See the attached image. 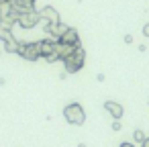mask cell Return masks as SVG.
<instances>
[{
    "label": "cell",
    "mask_w": 149,
    "mask_h": 147,
    "mask_svg": "<svg viewBox=\"0 0 149 147\" xmlns=\"http://www.w3.org/2000/svg\"><path fill=\"white\" fill-rule=\"evenodd\" d=\"M63 118H65L70 125L80 127V125L86 123V110H84V106H82L80 102H70V104L63 108Z\"/></svg>",
    "instance_id": "obj_1"
},
{
    "label": "cell",
    "mask_w": 149,
    "mask_h": 147,
    "mask_svg": "<svg viewBox=\"0 0 149 147\" xmlns=\"http://www.w3.org/2000/svg\"><path fill=\"white\" fill-rule=\"evenodd\" d=\"M84 61H86V51L82 47H76L74 53H70L65 59H63V68L68 74H76L84 68Z\"/></svg>",
    "instance_id": "obj_2"
},
{
    "label": "cell",
    "mask_w": 149,
    "mask_h": 147,
    "mask_svg": "<svg viewBox=\"0 0 149 147\" xmlns=\"http://www.w3.org/2000/svg\"><path fill=\"white\" fill-rule=\"evenodd\" d=\"M39 43V53H41V57H45L49 63H53V61H59L57 59V55H55V39H43V41H37Z\"/></svg>",
    "instance_id": "obj_3"
},
{
    "label": "cell",
    "mask_w": 149,
    "mask_h": 147,
    "mask_svg": "<svg viewBox=\"0 0 149 147\" xmlns=\"http://www.w3.org/2000/svg\"><path fill=\"white\" fill-rule=\"evenodd\" d=\"M39 21H41V17H39L37 10H27V13H21V15H19L17 25L23 27V29H33V27L39 25Z\"/></svg>",
    "instance_id": "obj_4"
},
{
    "label": "cell",
    "mask_w": 149,
    "mask_h": 147,
    "mask_svg": "<svg viewBox=\"0 0 149 147\" xmlns=\"http://www.w3.org/2000/svg\"><path fill=\"white\" fill-rule=\"evenodd\" d=\"M17 53H19L23 59H27V61H35V59L41 57V53H39V43H21Z\"/></svg>",
    "instance_id": "obj_5"
},
{
    "label": "cell",
    "mask_w": 149,
    "mask_h": 147,
    "mask_svg": "<svg viewBox=\"0 0 149 147\" xmlns=\"http://www.w3.org/2000/svg\"><path fill=\"white\" fill-rule=\"evenodd\" d=\"M65 29H68V27H65L61 21H57V23H47V25H45V33H47L51 39H55V41L65 33Z\"/></svg>",
    "instance_id": "obj_6"
},
{
    "label": "cell",
    "mask_w": 149,
    "mask_h": 147,
    "mask_svg": "<svg viewBox=\"0 0 149 147\" xmlns=\"http://www.w3.org/2000/svg\"><path fill=\"white\" fill-rule=\"evenodd\" d=\"M104 110H106L114 121H120V118H123V114H125L123 104H118V102H114V100H106V102H104Z\"/></svg>",
    "instance_id": "obj_7"
},
{
    "label": "cell",
    "mask_w": 149,
    "mask_h": 147,
    "mask_svg": "<svg viewBox=\"0 0 149 147\" xmlns=\"http://www.w3.org/2000/svg\"><path fill=\"white\" fill-rule=\"evenodd\" d=\"M57 41L68 43V45H74V47H80V35H78V31H76V29H72V27H68V29H65V33H63Z\"/></svg>",
    "instance_id": "obj_8"
},
{
    "label": "cell",
    "mask_w": 149,
    "mask_h": 147,
    "mask_svg": "<svg viewBox=\"0 0 149 147\" xmlns=\"http://www.w3.org/2000/svg\"><path fill=\"white\" fill-rule=\"evenodd\" d=\"M39 17H41V21H45V23H57V21H59V13H57L53 6L41 8V10H39Z\"/></svg>",
    "instance_id": "obj_9"
},
{
    "label": "cell",
    "mask_w": 149,
    "mask_h": 147,
    "mask_svg": "<svg viewBox=\"0 0 149 147\" xmlns=\"http://www.w3.org/2000/svg\"><path fill=\"white\" fill-rule=\"evenodd\" d=\"M13 8L21 15L27 10H35V0H13Z\"/></svg>",
    "instance_id": "obj_10"
},
{
    "label": "cell",
    "mask_w": 149,
    "mask_h": 147,
    "mask_svg": "<svg viewBox=\"0 0 149 147\" xmlns=\"http://www.w3.org/2000/svg\"><path fill=\"white\" fill-rule=\"evenodd\" d=\"M19 41L13 37V39H8V41H4V51H8V53H17L19 51Z\"/></svg>",
    "instance_id": "obj_11"
},
{
    "label": "cell",
    "mask_w": 149,
    "mask_h": 147,
    "mask_svg": "<svg viewBox=\"0 0 149 147\" xmlns=\"http://www.w3.org/2000/svg\"><path fill=\"white\" fill-rule=\"evenodd\" d=\"M15 35H13V29H4V27H0V41H8V39H13Z\"/></svg>",
    "instance_id": "obj_12"
},
{
    "label": "cell",
    "mask_w": 149,
    "mask_h": 147,
    "mask_svg": "<svg viewBox=\"0 0 149 147\" xmlns=\"http://www.w3.org/2000/svg\"><path fill=\"white\" fill-rule=\"evenodd\" d=\"M133 139H135L137 143H143V141L147 139V135H145L141 129H135V131H133Z\"/></svg>",
    "instance_id": "obj_13"
},
{
    "label": "cell",
    "mask_w": 149,
    "mask_h": 147,
    "mask_svg": "<svg viewBox=\"0 0 149 147\" xmlns=\"http://www.w3.org/2000/svg\"><path fill=\"white\" fill-rule=\"evenodd\" d=\"M120 121H112V131H120Z\"/></svg>",
    "instance_id": "obj_14"
},
{
    "label": "cell",
    "mask_w": 149,
    "mask_h": 147,
    "mask_svg": "<svg viewBox=\"0 0 149 147\" xmlns=\"http://www.w3.org/2000/svg\"><path fill=\"white\" fill-rule=\"evenodd\" d=\"M143 35H145V37H149V23L143 27Z\"/></svg>",
    "instance_id": "obj_15"
},
{
    "label": "cell",
    "mask_w": 149,
    "mask_h": 147,
    "mask_svg": "<svg viewBox=\"0 0 149 147\" xmlns=\"http://www.w3.org/2000/svg\"><path fill=\"white\" fill-rule=\"evenodd\" d=\"M125 43H133V35H125Z\"/></svg>",
    "instance_id": "obj_16"
},
{
    "label": "cell",
    "mask_w": 149,
    "mask_h": 147,
    "mask_svg": "<svg viewBox=\"0 0 149 147\" xmlns=\"http://www.w3.org/2000/svg\"><path fill=\"white\" fill-rule=\"evenodd\" d=\"M118 147H135V145H133V143H129V141H125V143H120Z\"/></svg>",
    "instance_id": "obj_17"
},
{
    "label": "cell",
    "mask_w": 149,
    "mask_h": 147,
    "mask_svg": "<svg viewBox=\"0 0 149 147\" xmlns=\"http://www.w3.org/2000/svg\"><path fill=\"white\" fill-rule=\"evenodd\" d=\"M141 147H149V137H147V139H145V141L141 143Z\"/></svg>",
    "instance_id": "obj_18"
},
{
    "label": "cell",
    "mask_w": 149,
    "mask_h": 147,
    "mask_svg": "<svg viewBox=\"0 0 149 147\" xmlns=\"http://www.w3.org/2000/svg\"><path fill=\"white\" fill-rule=\"evenodd\" d=\"M78 147H88V145H86V143H80V145H78Z\"/></svg>",
    "instance_id": "obj_19"
},
{
    "label": "cell",
    "mask_w": 149,
    "mask_h": 147,
    "mask_svg": "<svg viewBox=\"0 0 149 147\" xmlns=\"http://www.w3.org/2000/svg\"><path fill=\"white\" fill-rule=\"evenodd\" d=\"M10 2H13V0H10Z\"/></svg>",
    "instance_id": "obj_20"
}]
</instances>
